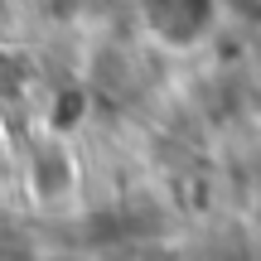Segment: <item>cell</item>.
<instances>
[{
  "mask_svg": "<svg viewBox=\"0 0 261 261\" xmlns=\"http://www.w3.org/2000/svg\"><path fill=\"white\" fill-rule=\"evenodd\" d=\"M0 140H5V130H0Z\"/></svg>",
  "mask_w": 261,
  "mask_h": 261,
  "instance_id": "cell-1",
  "label": "cell"
}]
</instances>
